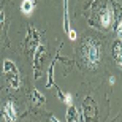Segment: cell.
Segmentation results:
<instances>
[{
  "label": "cell",
  "mask_w": 122,
  "mask_h": 122,
  "mask_svg": "<svg viewBox=\"0 0 122 122\" xmlns=\"http://www.w3.org/2000/svg\"><path fill=\"white\" fill-rule=\"evenodd\" d=\"M2 70H3L5 81L10 89H19L21 87V76H19V70L16 67V63L10 59H5Z\"/></svg>",
  "instance_id": "2"
},
{
  "label": "cell",
  "mask_w": 122,
  "mask_h": 122,
  "mask_svg": "<svg viewBox=\"0 0 122 122\" xmlns=\"http://www.w3.org/2000/svg\"><path fill=\"white\" fill-rule=\"evenodd\" d=\"M67 33H68V36H70V40H76V32H75V30L68 29V30H67Z\"/></svg>",
  "instance_id": "11"
},
{
  "label": "cell",
  "mask_w": 122,
  "mask_h": 122,
  "mask_svg": "<svg viewBox=\"0 0 122 122\" xmlns=\"http://www.w3.org/2000/svg\"><path fill=\"white\" fill-rule=\"evenodd\" d=\"M63 98H65V103H67L68 106L73 103V95L71 94H65V95H63Z\"/></svg>",
  "instance_id": "10"
},
{
  "label": "cell",
  "mask_w": 122,
  "mask_h": 122,
  "mask_svg": "<svg viewBox=\"0 0 122 122\" xmlns=\"http://www.w3.org/2000/svg\"><path fill=\"white\" fill-rule=\"evenodd\" d=\"M2 116L5 122H16L18 121V113H16V106L13 102H6L2 109Z\"/></svg>",
  "instance_id": "3"
},
{
  "label": "cell",
  "mask_w": 122,
  "mask_h": 122,
  "mask_svg": "<svg viewBox=\"0 0 122 122\" xmlns=\"http://www.w3.org/2000/svg\"><path fill=\"white\" fill-rule=\"evenodd\" d=\"M33 8H35V2L33 0H22V5H21V10H22L24 14H30L32 11H33Z\"/></svg>",
  "instance_id": "6"
},
{
  "label": "cell",
  "mask_w": 122,
  "mask_h": 122,
  "mask_svg": "<svg viewBox=\"0 0 122 122\" xmlns=\"http://www.w3.org/2000/svg\"><path fill=\"white\" fill-rule=\"evenodd\" d=\"M82 59L87 63V67L95 68L100 63V59H102V46L97 40L94 38H87L84 43H82Z\"/></svg>",
  "instance_id": "1"
},
{
  "label": "cell",
  "mask_w": 122,
  "mask_h": 122,
  "mask_svg": "<svg viewBox=\"0 0 122 122\" xmlns=\"http://www.w3.org/2000/svg\"><path fill=\"white\" fill-rule=\"evenodd\" d=\"M67 121L68 122H76L78 121V109L70 105V108H68V113H67Z\"/></svg>",
  "instance_id": "8"
},
{
  "label": "cell",
  "mask_w": 122,
  "mask_h": 122,
  "mask_svg": "<svg viewBox=\"0 0 122 122\" xmlns=\"http://www.w3.org/2000/svg\"><path fill=\"white\" fill-rule=\"evenodd\" d=\"M30 100L35 105H43V103H45V97H43L38 91H32L30 92Z\"/></svg>",
  "instance_id": "7"
},
{
  "label": "cell",
  "mask_w": 122,
  "mask_h": 122,
  "mask_svg": "<svg viewBox=\"0 0 122 122\" xmlns=\"http://www.w3.org/2000/svg\"><path fill=\"white\" fill-rule=\"evenodd\" d=\"M117 33H119V35H122V21H121V24L117 25Z\"/></svg>",
  "instance_id": "12"
},
{
  "label": "cell",
  "mask_w": 122,
  "mask_h": 122,
  "mask_svg": "<svg viewBox=\"0 0 122 122\" xmlns=\"http://www.w3.org/2000/svg\"><path fill=\"white\" fill-rule=\"evenodd\" d=\"M113 11L109 8H105L103 11H102V14H100V24H102V27L105 29H109L111 27V24H113Z\"/></svg>",
  "instance_id": "4"
},
{
  "label": "cell",
  "mask_w": 122,
  "mask_h": 122,
  "mask_svg": "<svg viewBox=\"0 0 122 122\" xmlns=\"http://www.w3.org/2000/svg\"><path fill=\"white\" fill-rule=\"evenodd\" d=\"M113 57L116 60L119 67H122V38H119L117 41H114L113 45Z\"/></svg>",
  "instance_id": "5"
},
{
  "label": "cell",
  "mask_w": 122,
  "mask_h": 122,
  "mask_svg": "<svg viewBox=\"0 0 122 122\" xmlns=\"http://www.w3.org/2000/svg\"><path fill=\"white\" fill-rule=\"evenodd\" d=\"M3 27H5V13L0 11V35H2V32H3Z\"/></svg>",
  "instance_id": "9"
}]
</instances>
